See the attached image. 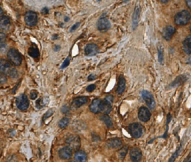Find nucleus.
Returning <instances> with one entry per match:
<instances>
[{
	"label": "nucleus",
	"mask_w": 191,
	"mask_h": 162,
	"mask_svg": "<svg viewBox=\"0 0 191 162\" xmlns=\"http://www.w3.org/2000/svg\"><path fill=\"white\" fill-rule=\"evenodd\" d=\"M66 143L72 150H78L81 147V140L78 135H70L66 140Z\"/></svg>",
	"instance_id": "5"
},
{
	"label": "nucleus",
	"mask_w": 191,
	"mask_h": 162,
	"mask_svg": "<svg viewBox=\"0 0 191 162\" xmlns=\"http://www.w3.org/2000/svg\"><path fill=\"white\" fill-rule=\"evenodd\" d=\"M10 27H11V20L8 17L3 16L0 18V29L4 31H8L10 29Z\"/></svg>",
	"instance_id": "20"
},
{
	"label": "nucleus",
	"mask_w": 191,
	"mask_h": 162,
	"mask_svg": "<svg viewBox=\"0 0 191 162\" xmlns=\"http://www.w3.org/2000/svg\"><path fill=\"white\" fill-rule=\"evenodd\" d=\"M175 32H176V28L172 25H167L163 29L162 36L166 41H169L172 39Z\"/></svg>",
	"instance_id": "14"
},
{
	"label": "nucleus",
	"mask_w": 191,
	"mask_h": 162,
	"mask_svg": "<svg viewBox=\"0 0 191 162\" xmlns=\"http://www.w3.org/2000/svg\"><path fill=\"white\" fill-rule=\"evenodd\" d=\"M158 61L160 64H164V48L160 43L158 44Z\"/></svg>",
	"instance_id": "27"
},
{
	"label": "nucleus",
	"mask_w": 191,
	"mask_h": 162,
	"mask_svg": "<svg viewBox=\"0 0 191 162\" xmlns=\"http://www.w3.org/2000/svg\"><path fill=\"white\" fill-rule=\"evenodd\" d=\"M0 71L7 76H10L12 79H15L18 76V72L14 66L8 60L4 58L0 59Z\"/></svg>",
	"instance_id": "1"
},
{
	"label": "nucleus",
	"mask_w": 191,
	"mask_h": 162,
	"mask_svg": "<svg viewBox=\"0 0 191 162\" xmlns=\"http://www.w3.org/2000/svg\"><path fill=\"white\" fill-rule=\"evenodd\" d=\"M96 79V75H94V74H91V75H90L88 76L87 80H88V81H93V80H95Z\"/></svg>",
	"instance_id": "39"
},
{
	"label": "nucleus",
	"mask_w": 191,
	"mask_h": 162,
	"mask_svg": "<svg viewBox=\"0 0 191 162\" xmlns=\"http://www.w3.org/2000/svg\"><path fill=\"white\" fill-rule=\"evenodd\" d=\"M181 149H182V144L180 145L179 147L178 148L177 150L175 152V153H173V154L172 155V156L170 157V159H169V161H168V162H174L175 161H176V158H178V156L179 155V153L180 152H181Z\"/></svg>",
	"instance_id": "30"
},
{
	"label": "nucleus",
	"mask_w": 191,
	"mask_h": 162,
	"mask_svg": "<svg viewBox=\"0 0 191 162\" xmlns=\"http://www.w3.org/2000/svg\"><path fill=\"white\" fill-rule=\"evenodd\" d=\"M101 120H102L104 123V124L106 125L108 128H112L113 127V122L110 117L108 114H102L101 116Z\"/></svg>",
	"instance_id": "25"
},
{
	"label": "nucleus",
	"mask_w": 191,
	"mask_h": 162,
	"mask_svg": "<svg viewBox=\"0 0 191 162\" xmlns=\"http://www.w3.org/2000/svg\"><path fill=\"white\" fill-rule=\"evenodd\" d=\"M190 14L187 10H182L181 11L178 12L175 15L174 21L177 25H185L189 23L190 20Z\"/></svg>",
	"instance_id": "2"
},
{
	"label": "nucleus",
	"mask_w": 191,
	"mask_h": 162,
	"mask_svg": "<svg viewBox=\"0 0 191 162\" xmlns=\"http://www.w3.org/2000/svg\"><path fill=\"white\" fill-rule=\"evenodd\" d=\"M89 99L87 97H75L73 99V100L72 102L71 107L73 108H79L80 107H81L82 105H85L86 103H87L88 102Z\"/></svg>",
	"instance_id": "13"
},
{
	"label": "nucleus",
	"mask_w": 191,
	"mask_h": 162,
	"mask_svg": "<svg viewBox=\"0 0 191 162\" xmlns=\"http://www.w3.org/2000/svg\"><path fill=\"white\" fill-rule=\"evenodd\" d=\"M38 17H37V14L36 12L32 11H29L26 12L25 14V24L29 26H35L37 23Z\"/></svg>",
	"instance_id": "8"
},
{
	"label": "nucleus",
	"mask_w": 191,
	"mask_h": 162,
	"mask_svg": "<svg viewBox=\"0 0 191 162\" xmlns=\"http://www.w3.org/2000/svg\"><path fill=\"white\" fill-rule=\"evenodd\" d=\"M8 58L11 63L14 66H19L22 64L23 58L21 54L15 49H11L8 52Z\"/></svg>",
	"instance_id": "3"
},
{
	"label": "nucleus",
	"mask_w": 191,
	"mask_h": 162,
	"mask_svg": "<svg viewBox=\"0 0 191 162\" xmlns=\"http://www.w3.org/2000/svg\"><path fill=\"white\" fill-rule=\"evenodd\" d=\"M128 147L126 146V147H122V148H121L120 150L118 151V157H119L120 159L123 160L124 158H126V154L128 153Z\"/></svg>",
	"instance_id": "28"
},
{
	"label": "nucleus",
	"mask_w": 191,
	"mask_h": 162,
	"mask_svg": "<svg viewBox=\"0 0 191 162\" xmlns=\"http://www.w3.org/2000/svg\"><path fill=\"white\" fill-rule=\"evenodd\" d=\"M61 49V46H58V45H56L55 46H54V51L55 52H58V50H60Z\"/></svg>",
	"instance_id": "42"
},
{
	"label": "nucleus",
	"mask_w": 191,
	"mask_h": 162,
	"mask_svg": "<svg viewBox=\"0 0 191 162\" xmlns=\"http://www.w3.org/2000/svg\"><path fill=\"white\" fill-rule=\"evenodd\" d=\"M183 48L184 52H185L186 54L190 55L191 54V37L190 35H188L183 42Z\"/></svg>",
	"instance_id": "21"
},
{
	"label": "nucleus",
	"mask_w": 191,
	"mask_h": 162,
	"mask_svg": "<svg viewBox=\"0 0 191 162\" xmlns=\"http://www.w3.org/2000/svg\"><path fill=\"white\" fill-rule=\"evenodd\" d=\"M160 2L161 3H167L168 1H160Z\"/></svg>",
	"instance_id": "46"
},
{
	"label": "nucleus",
	"mask_w": 191,
	"mask_h": 162,
	"mask_svg": "<svg viewBox=\"0 0 191 162\" xmlns=\"http://www.w3.org/2000/svg\"><path fill=\"white\" fill-rule=\"evenodd\" d=\"M96 89V85L92 84V85H90L89 86L87 87V92H92Z\"/></svg>",
	"instance_id": "37"
},
{
	"label": "nucleus",
	"mask_w": 191,
	"mask_h": 162,
	"mask_svg": "<svg viewBox=\"0 0 191 162\" xmlns=\"http://www.w3.org/2000/svg\"><path fill=\"white\" fill-rule=\"evenodd\" d=\"M68 162H75V161H68Z\"/></svg>",
	"instance_id": "47"
},
{
	"label": "nucleus",
	"mask_w": 191,
	"mask_h": 162,
	"mask_svg": "<svg viewBox=\"0 0 191 162\" xmlns=\"http://www.w3.org/2000/svg\"><path fill=\"white\" fill-rule=\"evenodd\" d=\"M98 46L95 43H88L85 48V55L87 56H93L98 52Z\"/></svg>",
	"instance_id": "15"
},
{
	"label": "nucleus",
	"mask_w": 191,
	"mask_h": 162,
	"mask_svg": "<svg viewBox=\"0 0 191 162\" xmlns=\"http://www.w3.org/2000/svg\"><path fill=\"white\" fill-rule=\"evenodd\" d=\"M41 12H42L43 14H48V13H49L48 8H43V9L42 10V11H41Z\"/></svg>",
	"instance_id": "41"
},
{
	"label": "nucleus",
	"mask_w": 191,
	"mask_h": 162,
	"mask_svg": "<svg viewBox=\"0 0 191 162\" xmlns=\"http://www.w3.org/2000/svg\"><path fill=\"white\" fill-rule=\"evenodd\" d=\"M75 160L78 162H86L87 159V155L85 151L78 150L74 155Z\"/></svg>",
	"instance_id": "22"
},
{
	"label": "nucleus",
	"mask_w": 191,
	"mask_h": 162,
	"mask_svg": "<svg viewBox=\"0 0 191 162\" xmlns=\"http://www.w3.org/2000/svg\"><path fill=\"white\" fill-rule=\"evenodd\" d=\"M69 123H70V120H69V118L64 117L62 118L61 120L58 122V126H59V128L62 129H64L67 127V125H69Z\"/></svg>",
	"instance_id": "29"
},
{
	"label": "nucleus",
	"mask_w": 191,
	"mask_h": 162,
	"mask_svg": "<svg viewBox=\"0 0 191 162\" xmlns=\"http://www.w3.org/2000/svg\"><path fill=\"white\" fill-rule=\"evenodd\" d=\"M126 87V79L122 76V75H120L119 77V81H118L117 88H116V93L117 94L121 95L122 93L125 91Z\"/></svg>",
	"instance_id": "19"
},
{
	"label": "nucleus",
	"mask_w": 191,
	"mask_h": 162,
	"mask_svg": "<svg viewBox=\"0 0 191 162\" xmlns=\"http://www.w3.org/2000/svg\"><path fill=\"white\" fill-rule=\"evenodd\" d=\"M191 161V158H190V155H188V156L187 157V158H186L185 160H184V162H190Z\"/></svg>",
	"instance_id": "43"
},
{
	"label": "nucleus",
	"mask_w": 191,
	"mask_h": 162,
	"mask_svg": "<svg viewBox=\"0 0 191 162\" xmlns=\"http://www.w3.org/2000/svg\"><path fill=\"white\" fill-rule=\"evenodd\" d=\"M138 118L140 121L146 123L148 122L151 118V112L146 107H140L138 111Z\"/></svg>",
	"instance_id": "11"
},
{
	"label": "nucleus",
	"mask_w": 191,
	"mask_h": 162,
	"mask_svg": "<svg viewBox=\"0 0 191 162\" xmlns=\"http://www.w3.org/2000/svg\"><path fill=\"white\" fill-rule=\"evenodd\" d=\"M16 103H17V108L21 111L27 110L29 107V100L28 99V97L25 94L19 95V97L17 98Z\"/></svg>",
	"instance_id": "7"
},
{
	"label": "nucleus",
	"mask_w": 191,
	"mask_h": 162,
	"mask_svg": "<svg viewBox=\"0 0 191 162\" xmlns=\"http://www.w3.org/2000/svg\"><path fill=\"white\" fill-rule=\"evenodd\" d=\"M43 100L42 98L39 99L36 102V106H37V108H41L44 106V104H43Z\"/></svg>",
	"instance_id": "33"
},
{
	"label": "nucleus",
	"mask_w": 191,
	"mask_h": 162,
	"mask_svg": "<svg viewBox=\"0 0 191 162\" xmlns=\"http://www.w3.org/2000/svg\"><path fill=\"white\" fill-rule=\"evenodd\" d=\"M112 106L111 104L108 102L107 101H105L104 99H103V108H102V113H104L103 114H108L111 111Z\"/></svg>",
	"instance_id": "26"
},
{
	"label": "nucleus",
	"mask_w": 191,
	"mask_h": 162,
	"mask_svg": "<svg viewBox=\"0 0 191 162\" xmlns=\"http://www.w3.org/2000/svg\"><path fill=\"white\" fill-rule=\"evenodd\" d=\"M72 154H73V150L68 147H62L60 150L58 151V156L63 160L70 159L72 157Z\"/></svg>",
	"instance_id": "16"
},
{
	"label": "nucleus",
	"mask_w": 191,
	"mask_h": 162,
	"mask_svg": "<svg viewBox=\"0 0 191 162\" xmlns=\"http://www.w3.org/2000/svg\"><path fill=\"white\" fill-rule=\"evenodd\" d=\"M142 97H143L145 102L146 103L147 106L149 108V109L153 110L155 108V105H156L155 100H154L153 95L149 91H146V90L142 91Z\"/></svg>",
	"instance_id": "6"
},
{
	"label": "nucleus",
	"mask_w": 191,
	"mask_h": 162,
	"mask_svg": "<svg viewBox=\"0 0 191 162\" xmlns=\"http://www.w3.org/2000/svg\"><path fill=\"white\" fill-rule=\"evenodd\" d=\"M2 14H3V10H2V8L0 7V16H2Z\"/></svg>",
	"instance_id": "45"
},
{
	"label": "nucleus",
	"mask_w": 191,
	"mask_h": 162,
	"mask_svg": "<svg viewBox=\"0 0 191 162\" xmlns=\"http://www.w3.org/2000/svg\"><path fill=\"white\" fill-rule=\"evenodd\" d=\"M6 44V35L2 31H0V48L4 47Z\"/></svg>",
	"instance_id": "31"
},
{
	"label": "nucleus",
	"mask_w": 191,
	"mask_h": 162,
	"mask_svg": "<svg viewBox=\"0 0 191 162\" xmlns=\"http://www.w3.org/2000/svg\"><path fill=\"white\" fill-rule=\"evenodd\" d=\"M107 147L110 149H119L122 147V141L121 139L115 137V138H111L108 140L106 142Z\"/></svg>",
	"instance_id": "17"
},
{
	"label": "nucleus",
	"mask_w": 191,
	"mask_h": 162,
	"mask_svg": "<svg viewBox=\"0 0 191 162\" xmlns=\"http://www.w3.org/2000/svg\"><path fill=\"white\" fill-rule=\"evenodd\" d=\"M70 57H67V58H66V60L64 61V63L62 64L61 68V69H64V68L67 67L68 66H69V64H70Z\"/></svg>",
	"instance_id": "32"
},
{
	"label": "nucleus",
	"mask_w": 191,
	"mask_h": 162,
	"mask_svg": "<svg viewBox=\"0 0 191 162\" xmlns=\"http://www.w3.org/2000/svg\"><path fill=\"white\" fill-rule=\"evenodd\" d=\"M187 80V77L184 75H178L176 79V80L172 81V83L170 85V87H175V86H178V85H181V84L184 83V81Z\"/></svg>",
	"instance_id": "24"
},
{
	"label": "nucleus",
	"mask_w": 191,
	"mask_h": 162,
	"mask_svg": "<svg viewBox=\"0 0 191 162\" xmlns=\"http://www.w3.org/2000/svg\"><path fill=\"white\" fill-rule=\"evenodd\" d=\"M79 25H80V23H76L75 24H74V25L71 27V29H70V32H73V31H75Z\"/></svg>",
	"instance_id": "38"
},
{
	"label": "nucleus",
	"mask_w": 191,
	"mask_h": 162,
	"mask_svg": "<svg viewBox=\"0 0 191 162\" xmlns=\"http://www.w3.org/2000/svg\"><path fill=\"white\" fill-rule=\"evenodd\" d=\"M110 26L111 25H110V21L105 17H101L97 21L96 27L99 31H102V32L107 31L110 29Z\"/></svg>",
	"instance_id": "9"
},
{
	"label": "nucleus",
	"mask_w": 191,
	"mask_h": 162,
	"mask_svg": "<svg viewBox=\"0 0 191 162\" xmlns=\"http://www.w3.org/2000/svg\"><path fill=\"white\" fill-rule=\"evenodd\" d=\"M103 100L100 99H95L92 101L90 105V111L93 114H98L102 112Z\"/></svg>",
	"instance_id": "10"
},
{
	"label": "nucleus",
	"mask_w": 191,
	"mask_h": 162,
	"mask_svg": "<svg viewBox=\"0 0 191 162\" xmlns=\"http://www.w3.org/2000/svg\"><path fill=\"white\" fill-rule=\"evenodd\" d=\"M128 129L132 137L134 138H140L143 135L144 128L139 123H134L128 125Z\"/></svg>",
	"instance_id": "4"
},
{
	"label": "nucleus",
	"mask_w": 191,
	"mask_h": 162,
	"mask_svg": "<svg viewBox=\"0 0 191 162\" xmlns=\"http://www.w3.org/2000/svg\"><path fill=\"white\" fill-rule=\"evenodd\" d=\"M186 3H187V5L188 6V8H191V5H190V4H191V1H186Z\"/></svg>",
	"instance_id": "44"
},
{
	"label": "nucleus",
	"mask_w": 191,
	"mask_h": 162,
	"mask_svg": "<svg viewBox=\"0 0 191 162\" xmlns=\"http://www.w3.org/2000/svg\"><path fill=\"white\" fill-rule=\"evenodd\" d=\"M52 114H53V111H52V109H51V110H49V111L47 112V114H45L44 117H43V119H44V120H45V119H47V117H49V116L52 115Z\"/></svg>",
	"instance_id": "40"
},
{
	"label": "nucleus",
	"mask_w": 191,
	"mask_h": 162,
	"mask_svg": "<svg viewBox=\"0 0 191 162\" xmlns=\"http://www.w3.org/2000/svg\"><path fill=\"white\" fill-rule=\"evenodd\" d=\"M104 99L105 101H107L108 102H109V103H110V104H111L112 102H114V97H113V96H111V95H108V96H107V97H105Z\"/></svg>",
	"instance_id": "36"
},
{
	"label": "nucleus",
	"mask_w": 191,
	"mask_h": 162,
	"mask_svg": "<svg viewBox=\"0 0 191 162\" xmlns=\"http://www.w3.org/2000/svg\"><path fill=\"white\" fill-rule=\"evenodd\" d=\"M143 154L139 148L134 147L130 151V158L133 162H140L142 160Z\"/></svg>",
	"instance_id": "12"
},
{
	"label": "nucleus",
	"mask_w": 191,
	"mask_h": 162,
	"mask_svg": "<svg viewBox=\"0 0 191 162\" xmlns=\"http://www.w3.org/2000/svg\"><path fill=\"white\" fill-rule=\"evenodd\" d=\"M28 53H29V55L34 58H37L40 56V52H39L38 48L35 45L29 47V50H28Z\"/></svg>",
	"instance_id": "23"
},
{
	"label": "nucleus",
	"mask_w": 191,
	"mask_h": 162,
	"mask_svg": "<svg viewBox=\"0 0 191 162\" xmlns=\"http://www.w3.org/2000/svg\"><path fill=\"white\" fill-rule=\"evenodd\" d=\"M140 14V5H137L135 7L134 11L133 17H132V28H133L134 30L136 29L137 24H138V22H139Z\"/></svg>",
	"instance_id": "18"
},
{
	"label": "nucleus",
	"mask_w": 191,
	"mask_h": 162,
	"mask_svg": "<svg viewBox=\"0 0 191 162\" xmlns=\"http://www.w3.org/2000/svg\"><path fill=\"white\" fill-rule=\"evenodd\" d=\"M7 81V76L2 73H0V83H5Z\"/></svg>",
	"instance_id": "34"
},
{
	"label": "nucleus",
	"mask_w": 191,
	"mask_h": 162,
	"mask_svg": "<svg viewBox=\"0 0 191 162\" xmlns=\"http://www.w3.org/2000/svg\"><path fill=\"white\" fill-rule=\"evenodd\" d=\"M37 94H38L37 91H31V93H30V98H31V99H35L37 97Z\"/></svg>",
	"instance_id": "35"
}]
</instances>
